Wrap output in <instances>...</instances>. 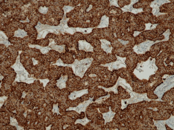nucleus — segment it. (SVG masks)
<instances>
[{
  "label": "nucleus",
  "mask_w": 174,
  "mask_h": 130,
  "mask_svg": "<svg viewBox=\"0 0 174 130\" xmlns=\"http://www.w3.org/2000/svg\"><path fill=\"white\" fill-rule=\"evenodd\" d=\"M140 34L143 35L146 39L151 40H162L164 38L163 36L159 35L155 30H148L144 31L141 33Z\"/></svg>",
  "instance_id": "obj_1"
},
{
  "label": "nucleus",
  "mask_w": 174,
  "mask_h": 130,
  "mask_svg": "<svg viewBox=\"0 0 174 130\" xmlns=\"http://www.w3.org/2000/svg\"><path fill=\"white\" fill-rule=\"evenodd\" d=\"M137 19L140 24H144L149 23L150 18L153 16L152 13L147 14L144 12L138 13L135 15Z\"/></svg>",
  "instance_id": "obj_2"
},
{
  "label": "nucleus",
  "mask_w": 174,
  "mask_h": 130,
  "mask_svg": "<svg viewBox=\"0 0 174 130\" xmlns=\"http://www.w3.org/2000/svg\"><path fill=\"white\" fill-rule=\"evenodd\" d=\"M160 12L174 16V2L166 3L160 7Z\"/></svg>",
  "instance_id": "obj_3"
},
{
  "label": "nucleus",
  "mask_w": 174,
  "mask_h": 130,
  "mask_svg": "<svg viewBox=\"0 0 174 130\" xmlns=\"http://www.w3.org/2000/svg\"><path fill=\"white\" fill-rule=\"evenodd\" d=\"M126 57L125 63L128 66L136 65L138 62V55L135 52L130 53Z\"/></svg>",
  "instance_id": "obj_4"
},
{
  "label": "nucleus",
  "mask_w": 174,
  "mask_h": 130,
  "mask_svg": "<svg viewBox=\"0 0 174 130\" xmlns=\"http://www.w3.org/2000/svg\"><path fill=\"white\" fill-rule=\"evenodd\" d=\"M122 11L119 8L115 6H111L108 11V16L110 17H118L122 15Z\"/></svg>",
  "instance_id": "obj_5"
},
{
  "label": "nucleus",
  "mask_w": 174,
  "mask_h": 130,
  "mask_svg": "<svg viewBox=\"0 0 174 130\" xmlns=\"http://www.w3.org/2000/svg\"><path fill=\"white\" fill-rule=\"evenodd\" d=\"M153 1L152 0H140L139 1L136 3L134 4L133 7L136 8H138L145 7L148 6L151 2Z\"/></svg>",
  "instance_id": "obj_6"
},
{
  "label": "nucleus",
  "mask_w": 174,
  "mask_h": 130,
  "mask_svg": "<svg viewBox=\"0 0 174 130\" xmlns=\"http://www.w3.org/2000/svg\"><path fill=\"white\" fill-rule=\"evenodd\" d=\"M150 56V53L149 51L146 52L145 54L138 55V61L140 60L146 61Z\"/></svg>",
  "instance_id": "obj_7"
},
{
  "label": "nucleus",
  "mask_w": 174,
  "mask_h": 130,
  "mask_svg": "<svg viewBox=\"0 0 174 130\" xmlns=\"http://www.w3.org/2000/svg\"><path fill=\"white\" fill-rule=\"evenodd\" d=\"M136 43H139L143 42L144 41L146 40L145 38L142 35L139 34V35L137 36L135 38Z\"/></svg>",
  "instance_id": "obj_8"
},
{
  "label": "nucleus",
  "mask_w": 174,
  "mask_h": 130,
  "mask_svg": "<svg viewBox=\"0 0 174 130\" xmlns=\"http://www.w3.org/2000/svg\"><path fill=\"white\" fill-rule=\"evenodd\" d=\"M131 1L130 0L118 1V3L119 6L122 8L125 5H127L130 3Z\"/></svg>",
  "instance_id": "obj_9"
},
{
  "label": "nucleus",
  "mask_w": 174,
  "mask_h": 130,
  "mask_svg": "<svg viewBox=\"0 0 174 130\" xmlns=\"http://www.w3.org/2000/svg\"><path fill=\"white\" fill-rule=\"evenodd\" d=\"M152 9L151 7L147 6L143 8V12L147 14H150L151 13Z\"/></svg>",
  "instance_id": "obj_10"
}]
</instances>
